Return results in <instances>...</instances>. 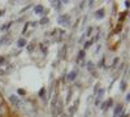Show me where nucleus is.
Returning <instances> with one entry per match:
<instances>
[{
    "label": "nucleus",
    "instance_id": "obj_1",
    "mask_svg": "<svg viewBox=\"0 0 130 117\" xmlns=\"http://www.w3.org/2000/svg\"><path fill=\"white\" fill-rule=\"evenodd\" d=\"M57 24H60L62 26H69L70 25V16L69 14H61V16H59Z\"/></svg>",
    "mask_w": 130,
    "mask_h": 117
},
{
    "label": "nucleus",
    "instance_id": "obj_2",
    "mask_svg": "<svg viewBox=\"0 0 130 117\" xmlns=\"http://www.w3.org/2000/svg\"><path fill=\"white\" fill-rule=\"evenodd\" d=\"M9 102H10V104H12L13 107H17V108H18V105L21 104V102H20L17 95H10V96H9Z\"/></svg>",
    "mask_w": 130,
    "mask_h": 117
},
{
    "label": "nucleus",
    "instance_id": "obj_3",
    "mask_svg": "<svg viewBox=\"0 0 130 117\" xmlns=\"http://www.w3.org/2000/svg\"><path fill=\"white\" fill-rule=\"evenodd\" d=\"M122 112H124V105H122V104H116V107H115V112H113V117L120 116Z\"/></svg>",
    "mask_w": 130,
    "mask_h": 117
},
{
    "label": "nucleus",
    "instance_id": "obj_4",
    "mask_svg": "<svg viewBox=\"0 0 130 117\" xmlns=\"http://www.w3.org/2000/svg\"><path fill=\"white\" fill-rule=\"evenodd\" d=\"M10 43V35L9 34H4L2 38H0V44L2 46H7Z\"/></svg>",
    "mask_w": 130,
    "mask_h": 117
},
{
    "label": "nucleus",
    "instance_id": "obj_5",
    "mask_svg": "<svg viewBox=\"0 0 130 117\" xmlns=\"http://www.w3.org/2000/svg\"><path fill=\"white\" fill-rule=\"evenodd\" d=\"M104 16H105V10H104L103 8L98 9L96 12L94 13V17H95L96 20H102V18H104Z\"/></svg>",
    "mask_w": 130,
    "mask_h": 117
},
{
    "label": "nucleus",
    "instance_id": "obj_6",
    "mask_svg": "<svg viewBox=\"0 0 130 117\" xmlns=\"http://www.w3.org/2000/svg\"><path fill=\"white\" fill-rule=\"evenodd\" d=\"M77 76H78V72L74 69V70H72V72H69V73H68V76H67V79H68V81H72V82H73V81H75V79H77Z\"/></svg>",
    "mask_w": 130,
    "mask_h": 117
},
{
    "label": "nucleus",
    "instance_id": "obj_7",
    "mask_svg": "<svg viewBox=\"0 0 130 117\" xmlns=\"http://www.w3.org/2000/svg\"><path fill=\"white\" fill-rule=\"evenodd\" d=\"M0 117H9V111H8L7 104L0 107Z\"/></svg>",
    "mask_w": 130,
    "mask_h": 117
},
{
    "label": "nucleus",
    "instance_id": "obj_8",
    "mask_svg": "<svg viewBox=\"0 0 130 117\" xmlns=\"http://www.w3.org/2000/svg\"><path fill=\"white\" fill-rule=\"evenodd\" d=\"M26 44H27V42H26L25 38H20L17 40V47L18 48H24V47H26Z\"/></svg>",
    "mask_w": 130,
    "mask_h": 117
},
{
    "label": "nucleus",
    "instance_id": "obj_9",
    "mask_svg": "<svg viewBox=\"0 0 130 117\" xmlns=\"http://www.w3.org/2000/svg\"><path fill=\"white\" fill-rule=\"evenodd\" d=\"M42 12H44V7H43L42 4H38L34 7V13L37 14H42Z\"/></svg>",
    "mask_w": 130,
    "mask_h": 117
},
{
    "label": "nucleus",
    "instance_id": "obj_10",
    "mask_svg": "<svg viewBox=\"0 0 130 117\" xmlns=\"http://www.w3.org/2000/svg\"><path fill=\"white\" fill-rule=\"evenodd\" d=\"M61 5H62V3L60 2V0H53V2H51V7L56 8V9H60Z\"/></svg>",
    "mask_w": 130,
    "mask_h": 117
},
{
    "label": "nucleus",
    "instance_id": "obj_11",
    "mask_svg": "<svg viewBox=\"0 0 130 117\" xmlns=\"http://www.w3.org/2000/svg\"><path fill=\"white\" fill-rule=\"evenodd\" d=\"M85 55H86V52H85L83 49H81V51L78 52V56H77V64H79V62L82 61V59H85Z\"/></svg>",
    "mask_w": 130,
    "mask_h": 117
},
{
    "label": "nucleus",
    "instance_id": "obj_12",
    "mask_svg": "<svg viewBox=\"0 0 130 117\" xmlns=\"http://www.w3.org/2000/svg\"><path fill=\"white\" fill-rule=\"evenodd\" d=\"M127 13H129V10H126V12H122V13L120 14V17H118V22L121 24L122 21H124V20H125V18L127 17Z\"/></svg>",
    "mask_w": 130,
    "mask_h": 117
},
{
    "label": "nucleus",
    "instance_id": "obj_13",
    "mask_svg": "<svg viewBox=\"0 0 130 117\" xmlns=\"http://www.w3.org/2000/svg\"><path fill=\"white\" fill-rule=\"evenodd\" d=\"M48 21H50V18H48V17L43 16V17L40 18V21H39L38 24H40V25H47V24H48Z\"/></svg>",
    "mask_w": 130,
    "mask_h": 117
},
{
    "label": "nucleus",
    "instance_id": "obj_14",
    "mask_svg": "<svg viewBox=\"0 0 130 117\" xmlns=\"http://www.w3.org/2000/svg\"><path fill=\"white\" fill-rule=\"evenodd\" d=\"M38 95H39L40 98L46 99V89H44V87H42V89L39 90V94H38Z\"/></svg>",
    "mask_w": 130,
    "mask_h": 117
},
{
    "label": "nucleus",
    "instance_id": "obj_15",
    "mask_svg": "<svg viewBox=\"0 0 130 117\" xmlns=\"http://www.w3.org/2000/svg\"><path fill=\"white\" fill-rule=\"evenodd\" d=\"M112 105H113V100H112V99H108V100L105 102V111H107L108 108H111Z\"/></svg>",
    "mask_w": 130,
    "mask_h": 117
},
{
    "label": "nucleus",
    "instance_id": "obj_16",
    "mask_svg": "<svg viewBox=\"0 0 130 117\" xmlns=\"http://www.w3.org/2000/svg\"><path fill=\"white\" fill-rule=\"evenodd\" d=\"M94 69H95V65H94V64H92L91 61H90V62H87V70L92 73V72H94Z\"/></svg>",
    "mask_w": 130,
    "mask_h": 117
},
{
    "label": "nucleus",
    "instance_id": "obj_17",
    "mask_svg": "<svg viewBox=\"0 0 130 117\" xmlns=\"http://www.w3.org/2000/svg\"><path fill=\"white\" fill-rule=\"evenodd\" d=\"M92 43H94L92 40H87V42L85 43V46H83V51H85V49H87L89 47H91V44H92Z\"/></svg>",
    "mask_w": 130,
    "mask_h": 117
},
{
    "label": "nucleus",
    "instance_id": "obj_18",
    "mask_svg": "<svg viewBox=\"0 0 130 117\" xmlns=\"http://www.w3.org/2000/svg\"><path fill=\"white\" fill-rule=\"evenodd\" d=\"M121 29H122V25H121V24H118V26H117V27L113 30V33H112V34H117V33H120Z\"/></svg>",
    "mask_w": 130,
    "mask_h": 117
},
{
    "label": "nucleus",
    "instance_id": "obj_19",
    "mask_svg": "<svg viewBox=\"0 0 130 117\" xmlns=\"http://www.w3.org/2000/svg\"><path fill=\"white\" fill-rule=\"evenodd\" d=\"M39 47H40V49L43 51V54L47 55V47L44 46V43H40V44H39Z\"/></svg>",
    "mask_w": 130,
    "mask_h": 117
},
{
    "label": "nucleus",
    "instance_id": "obj_20",
    "mask_svg": "<svg viewBox=\"0 0 130 117\" xmlns=\"http://www.w3.org/2000/svg\"><path fill=\"white\" fill-rule=\"evenodd\" d=\"M7 103H5V99H4V96L2 94H0V107H2V105H5Z\"/></svg>",
    "mask_w": 130,
    "mask_h": 117
},
{
    "label": "nucleus",
    "instance_id": "obj_21",
    "mask_svg": "<svg viewBox=\"0 0 130 117\" xmlns=\"http://www.w3.org/2000/svg\"><path fill=\"white\" fill-rule=\"evenodd\" d=\"M104 64H105V57H103V59L99 61V64H98V66H99V68H103V66H104Z\"/></svg>",
    "mask_w": 130,
    "mask_h": 117
},
{
    "label": "nucleus",
    "instance_id": "obj_22",
    "mask_svg": "<svg viewBox=\"0 0 130 117\" xmlns=\"http://www.w3.org/2000/svg\"><path fill=\"white\" fill-rule=\"evenodd\" d=\"M17 94H18V95H22V96H25V95H26V91H25L24 89H18V90H17Z\"/></svg>",
    "mask_w": 130,
    "mask_h": 117
},
{
    "label": "nucleus",
    "instance_id": "obj_23",
    "mask_svg": "<svg viewBox=\"0 0 130 117\" xmlns=\"http://www.w3.org/2000/svg\"><path fill=\"white\" fill-rule=\"evenodd\" d=\"M104 92H105V90H104V89H100L99 91L96 92V94H98V98H102V95H103Z\"/></svg>",
    "mask_w": 130,
    "mask_h": 117
},
{
    "label": "nucleus",
    "instance_id": "obj_24",
    "mask_svg": "<svg viewBox=\"0 0 130 117\" xmlns=\"http://www.w3.org/2000/svg\"><path fill=\"white\" fill-rule=\"evenodd\" d=\"M34 48H35V46L32 44V43H30V44L27 46V51H29V52H31V51H34Z\"/></svg>",
    "mask_w": 130,
    "mask_h": 117
},
{
    "label": "nucleus",
    "instance_id": "obj_25",
    "mask_svg": "<svg viewBox=\"0 0 130 117\" xmlns=\"http://www.w3.org/2000/svg\"><path fill=\"white\" fill-rule=\"evenodd\" d=\"M65 52H67V46H64V48H62V51H61V52H60V54H61V55H60V56H61V57H62V59H64V57H65Z\"/></svg>",
    "mask_w": 130,
    "mask_h": 117
},
{
    "label": "nucleus",
    "instance_id": "obj_26",
    "mask_svg": "<svg viewBox=\"0 0 130 117\" xmlns=\"http://www.w3.org/2000/svg\"><path fill=\"white\" fill-rule=\"evenodd\" d=\"M120 89H121L122 91H125V89H126V82H125V81H122V82H121V86H120Z\"/></svg>",
    "mask_w": 130,
    "mask_h": 117
},
{
    "label": "nucleus",
    "instance_id": "obj_27",
    "mask_svg": "<svg viewBox=\"0 0 130 117\" xmlns=\"http://www.w3.org/2000/svg\"><path fill=\"white\" fill-rule=\"evenodd\" d=\"M29 25H30L31 27H35V26L38 25V22H37V21H31V22H29Z\"/></svg>",
    "mask_w": 130,
    "mask_h": 117
},
{
    "label": "nucleus",
    "instance_id": "obj_28",
    "mask_svg": "<svg viewBox=\"0 0 130 117\" xmlns=\"http://www.w3.org/2000/svg\"><path fill=\"white\" fill-rule=\"evenodd\" d=\"M117 62H118V59L116 57V59L113 60V62H112V68H116V66H117Z\"/></svg>",
    "mask_w": 130,
    "mask_h": 117
},
{
    "label": "nucleus",
    "instance_id": "obj_29",
    "mask_svg": "<svg viewBox=\"0 0 130 117\" xmlns=\"http://www.w3.org/2000/svg\"><path fill=\"white\" fill-rule=\"evenodd\" d=\"M4 62H5V57L4 56H0V65H3Z\"/></svg>",
    "mask_w": 130,
    "mask_h": 117
},
{
    "label": "nucleus",
    "instance_id": "obj_30",
    "mask_svg": "<svg viewBox=\"0 0 130 117\" xmlns=\"http://www.w3.org/2000/svg\"><path fill=\"white\" fill-rule=\"evenodd\" d=\"M98 90H99V83H96V85H95V87H94V94H96Z\"/></svg>",
    "mask_w": 130,
    "mask_h": 117
},
{
    "label": "nucleus",
    "instance_id": "obj_31",
    "mask_svg": "<svg viewBox=\"0 0 130 117\" xmlns=\"http://www.w3.org/2000/svg\"><path fill=\"white\" fill-rule=\"evenodd\" d=\"M27 27H29V22H26V24H25V27H24V30H22V34H25V33H26Z\"/></svg>",
    "mask_w": 130,
    "mask_h": 117
},
{
    "label": "nucleus",
    "instance_id": "obj_32",
    "mask_svg": "<svg viewBox=\"0 0 130 117\" xmlns=\"http://www.w3.org/2000/svg\"><path fill=\"white\" fill-rule=\"evenodd\" d=\"M91 33H92V27H89V30H87V34H86V35L90 37V35H91Z\"/></svg>",
    "mask_w": 130,
    "mask_h": 117
},
{
    "label": "nucleus",
    "instance_id": "obj_33",
    "mask_svg": "<svg viewBox=\"0 0 130 117\" xmlns=\"http://www.w3.org/2000/svg\"><path fill=\"white\" fill-rule=\"evenodd\" d=\"M30 7H31V5H27V7H25V8H24L22 10H21V12H20V13H24V12H26V10H27V9H29Z\"/></svg>",
    "mask_w": 130,
    "mask_h": 117
},
{
    "label": "nucleus",
    "instance_id": "obj_34",
    "mask_svg": "<svg viewBox=\"0 0 130 117\" xmlns=\"http://www.w3.org/2000/svg\"><path fill=\"white\" fill-rule=\"evenodd\" d=\"M125 100H126V103H129V100H130V95H129V94L126 95V98H125Z\"/></svg>",
    "mask_w": 130,
    "mask_h": 117
},
{
    "label": "nucleus",
    "instance_id": "obj_35",
    "mask_svg": "<svg viewBox=\"0 0 130 117\" xmlns=\"http://www.w3.org/2000/svg\"><path fill=\"white\" fill-rule=\"evenodd\" d=\"M4 12H5L4 9H2V10H0V17H2V16H4Z\"/></svg>",
    "mask_w": 130,
    "mask_h": 117
},
{
    "label": "nucleus",
    "instance_id": "obj_36",
    "mask_svg": "<svg viewBox=\"0 0 130 117\" xmlns=\"http://www.w3.org/2000/svg\"><path fill=\"white\" fill-rule=\"evenodd\" d=\"M125 7H126V8H129V2H127V0L125 2Z\"/></svg>",
    "mask_w": 130,
    "mask_h": 117
},
{
    "label": "nucleus",
    "instance_id": "obj_37",
    "mask_svg": "<svg viewBox=\"0 0 130 117\" xmlns=\"http://www.w3.org/2000/svg\"><path fill=\"white\" fill-rule=\"evenodd\" d=\"M60 117H68V116H67V114H64V113H61V114H60Z\"/></svg>",
    "mask_w": 130,
    "mask_h": 117
},
{
    "label": "nucleus",
    "instance_id": "obj_38",
    "mask_svg": "<svg viewBox=\"0 0 130 117\" xmlns=\"http://www.w3.org/2000/svg\"><path fill=\"white\" fill-rule=\"evenodd\" d=\"M124 117H129V114H125V116H124Z\"/></svg>",
    "mask_w": 130,
    "mask_h": 117
}]
</instances>
